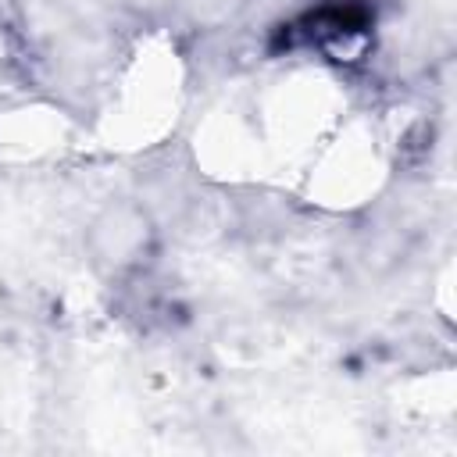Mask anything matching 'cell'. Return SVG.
<instances>
[{
    "mask_svg": "<svg viewBox=\"0 0 457 457\" xmlns=\"http://www.w3.org/2000/svg\"><path fill=\"white\" fill-rule=\"evenodd\" d=\"M154 246V218L136 200H111L86 228V250L104 271L136 268Z\"/></svg>",
    "mask_w": 457,
    "mask_h": 457,
    "instance_id": "6da1fadb",
    "label": "cell"
},
{
    "mask_svg": "<svg viewBox=\"0 0 457 457\" xmlns=\"http://www.w3.org/2000/svg\"><path fill=\"white\" fill-rule=\"evenodd\" d=\"M179 4H182L186 18L200 29H221L250 7V0H179Z\"/></svg>",
    "mask_w": 457,
    "mask_h": 457,
    "instance_id": "7a4b0ae2",
    "label": "cell"
}]
</instances>
